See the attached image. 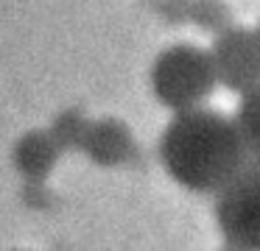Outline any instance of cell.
Returning a JSON list of instances; mask_svg holds the SVG:
<instances>
[{
  "label": "cell",
  "instance_id": "1",
  "mask_svg": "<svg viewBox=\"0 0 260 251\" xmlns=\"http://www.w3.org/2000/svg\"><path fill=\"white\" fill-rule=\"evenodd\" d=\"M159 159L168 176L190 193H218L249 165L235 120L207 106L176 112L159 137Z\"/></svg>",
  "mask_w": 260,
  "mask_h": 251
},
{
  "label": "cell",
  "instance_id": "2",
  "mask_svg": "<svg viewBox=\"0 0 260 251\" xmlns=\"http://www.w3.org/2000/svg\"><path fill=\"white\" fill-rule=\"evenodd\" d=\"M215 70L210 50L199 45H171L157 56L151 67V87L162 106L174 112L193 109L210 100L215 89Z\"/></svg>",
  "mask_w": 260,
  "mask_h": 251
},
{
  "label": "cell",
  "instance_id": "3",
  "mask_svg": "<svg viewBox=\"0 0 260 251\" xmlns=\"http://www.w3.org/2000/svg\"><path fill=\"white\" fill-rule=\"evenodd\" d=\"M215 223L230 248L260 251V165L249 162L215 193Z\"/></svg>",
  "mask_w": 260,
  "mask_h": 251
},
{
  "label": "cell",
  "instance_id": "4",
  "mask_svg": "<svg viewBox=\"0 0 260 251\" xmlns=\"http://www.w3.org/2000/svg\"><path fill=\"white\" fill-rule=\"evenodd\" d=\"M210 59H213L215 81L224 84L230 92L243 95L249 89L260 87V33L257 31L235 28V25L215 31Z\"/></svg>",
  "mask_w": 260,
  "mask_h": 251
},
{
  "label": "cell",
  "instance_id": "5",
  "mask_svg": "<svg viewBox=\"0 0 260 251\" xmlns=\"http://www.w3.org/2000/svg\"><path fill=\"white\" fill-rule=\"evenodd\" d=\"M235 126L241 134V142L246 148L249 162L260 165V87L241 95V103L235 109Z\"/></svg>",
  "mask_w": 260,
  "mask_h": 251
},
{
  "label": "cell",
  "instance_id": "6",
  "mask_svg": "<svg viewBox=\"0 0 260 251\" xmlns=\"http://www.w3.org/2000/svg\"><path fill=\"white\" fill-rule=\"evenodd\" d=\"M185 11L196 25L207 31H221L230 25V9L221 0H185Z\"/></svg>",
  "mask_w": 260,
  "mask_h": 251
},
{
  "label": "cell",
  "instance_id": "7",
  "mask_svg": "<svg viewBox=\"0 0 260 251\" xmlns=\"http://www.w3.org/2000/svg\"><path fill=\"white\" fill-rule=\"evenodd\" d=\"M257 33H260V25H257Z\"/></svg>",
  "mask_w": 260,
  "mask_h": 251
}]
</instances>
